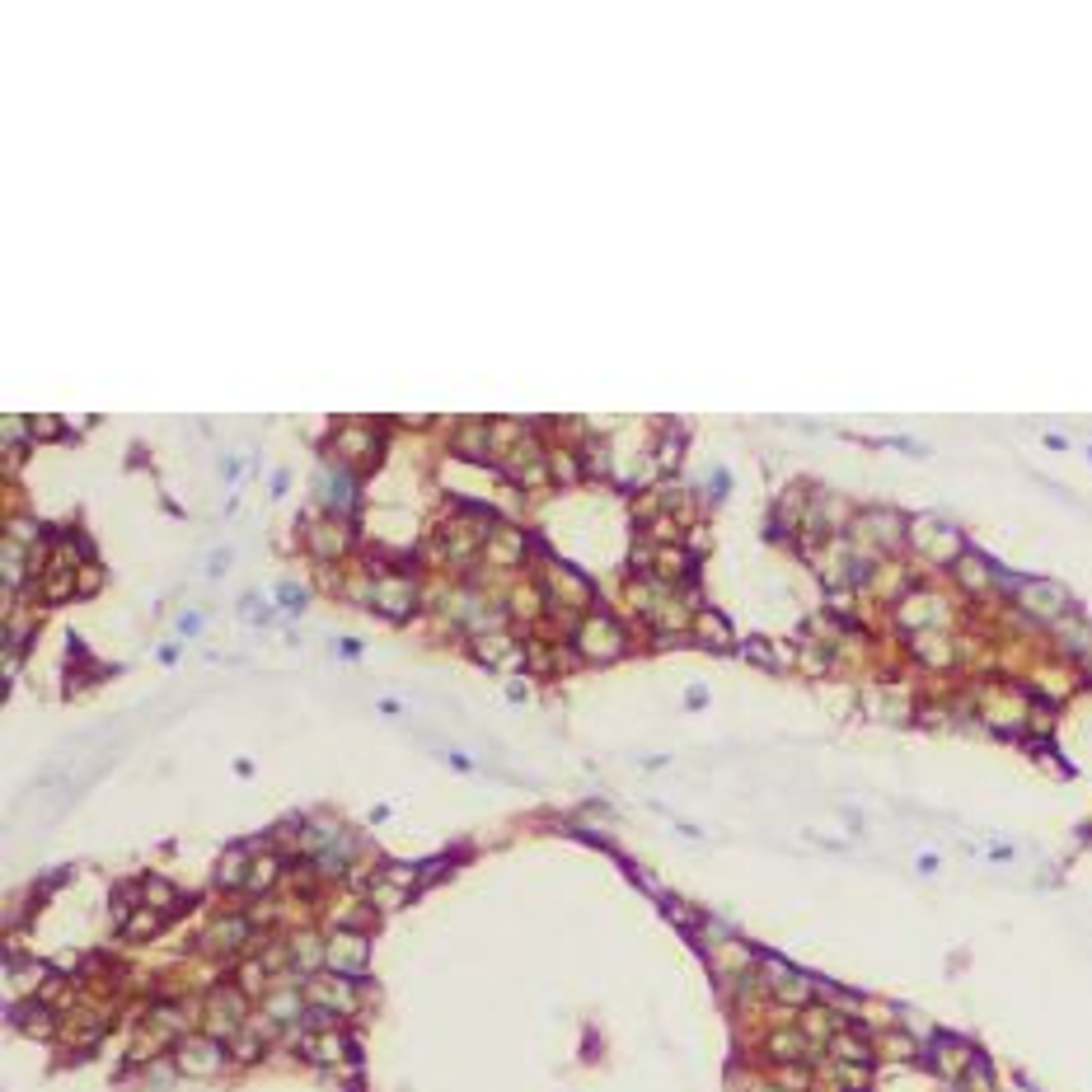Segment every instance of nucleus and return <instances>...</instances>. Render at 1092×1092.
Masks as SVG:
<instances>
[{
  "label": "nucleus",
  "instance_id": "nucleus-3",
  "mask_svg": "<svg viewBox=\"0 0 1092 1092\" xmlns=\"http://www.w3.org/2000/svg\"><path fill=\"white\" fill-rule=\"evenodd\" d=\"M577 648L591 656V661H609V656L624 652V633L609 619H587L582 633H577Z\"/></svg>",
  "mask_w": 1092,
  "mask_h": 1092
},
{
  "label": "nucleus",
  "instance_id": "nucleus-19",
  "mask_svg": "<svg viewBox=\"0 0 1092 1092\" xmlns=\"http://www.w3.org/2000/svg\"><path fill=\"white\" fill-rule=\"evenodd\" d=\"M338 450L357 460V455H371V450H376V441H371L366 427H342V432H338Z\"/></svg>",
  "mask_w": 1092,
  "mask_h": 1092
},
{
  "label": "nucleus",
  "instance_id": "nucleus-28",
  "mask_svg": "<svg viewBox=\"0 0 1092 1092\" xmlns=\"http://www.w3.org/2000/svg\"><path fill=\"white\" fill-rule=\"evenodd\" d=\"M506 648H511V638H484V643H479V652L484 656H502Z\"/></svg>",
  "mask_w": 1092,
  "mask_h": 1092
},
{
  "label": "nucleus",
  "instance_id": "nucleus-30",
  "mask_svg": "<svg viewBox=\"0 0 1092 1092\" xmlns=\"http://www.w3.org/2000/svg\"><path fill=\"white\" fill-rule=\"evenodd\" d=\"M178 633H188V638L202 633V614H183V619H178Z\"/></svg>",
  "mask_w": 1092,
  "mask_h": 1092
},
{
  "label": "nucleus",
  "instance_id": "nucleus-2",
  "mask_svg": "<svg viewBox=\"0 0 1092 1092\" xmlns=\"http://www.w3.org/2000/svg\"><path fill=\"white\" fill-rule=\"evenodd\" d=\"M174 1064H178V1074H188V1079H212L220 1064H225V1050H220L216 1037H188L178 1045Z\"/></svg>",
  "mask_w": 1092,
  "mask_h": 1092
},
{
  "label": "nucleus",
  "instance_id": "nucleus-17",
  "mask_svg": "<svg viewBox=\"0 0 1092 1092\" xmlns=\"http://www.w3.org/2000/svg\"><path fill=\"white\" fill-rule=\"evenodd\" d=\"M141 900H146V905H151L155 915H169V910L178 905V891H174L169 881H160V876H151V881L141 886Z\"/></svg>",
  "mask_w": 1092,
  "mask_h": 1092
},
{
  "label": "nucleus",
  "instance_id": "nucleus-29",
  "mask_svg": "<svg viewBox=\"0 0 1092 1092\" xmlns=\"http://www.w3.org/2000/svg\"><path fill=\"white\" fill-rule=\"evenodd\" d=\"M225 567H230V553H225V548H216V553L207 558V572H212V577H220Z\"/></svg>",
  "mask_w": 1092,
  "mask_h": 1092
},
{
  "label": "nucleus",
  "instance_id": "nucleus-33",
  "mask_svg": "<svg viewBox=\"0 0 1092 1092\" xmlns=\"http://www.w3.org/2000/svg\"><path fill=\"white\" fill-rule=\"evenodd\" d=\"M33 530H38L33 521H29V525H24V521H10V535H14V540H33Z\"/></svg>",
  "mask_w": 1092,
  "mask_h": 1092
},
{
  "label": "nucleus",
  "instance_id": "nucleus-24",
  "mask_svg": "<svg viewBox=\"0 0 1092 1092\" xmlns=\"http://www.w3.org/2000/svg\"><path fill=\"white\" fill-rule=\"evenodd\" d=\"M160 924H164V915H155V910H146V915H141V910H136V915L127 919V933H132V937H146V933H155Z\"/></svg>",
  "mask_w": 1092,
  "mask_h": 1092
},
{
  "label": "nucleus",
  "instance_id": "nucleus-27",
  "mask_svg": "<svg viewBox=\"0 0 1092 1092\" xmlns=\"http://www.w3.org/2000/svg\"><path fill=\"white\" fill-rule=\"evenodd\" d=\"M258 984H263V961H254V966L239 971V989H258Z\"/></svg>",
  "mask_w": 1092,
  "mask_h": 1092
},
{
  "label": "nucleus",
  "instance_id": "nucleus-35",
  "mask_svg": "<svg viewBox=\"0 0 1092 1092\" xmlns=\"http://www.w3.org/2000/svg\"><path fill=\"white\" fill-rule=\"evenodd\" d=\"M765 1092H773V1088H765Z\"/></svg>",
  "mask_w": 1092,
  "mask_h": 1092
},
{
  "label": "nucleus",
  "instance_id": "nucleus-26",
  "mask_svg": "<svg viewBox=\"0 0 1092 1092\" xmlns=\"http://www.w3.org/2000/svg\"><path fill=\"white\" fill-rule=\"evenodd\" d=\"M235 1055H239V1060H258V1055H263V1040H258V1037H235Z\"/></svg>",
  "mask_w": 1092,
  "mask_h": 1092
},
{
  "label": "nucleus",
  "instance_id": "nucleus-4",
  "mask_svg": "<svg viewBox=\"0 0 1092 1092\" xmlns=\"http://www.w3.org/2000/svg\"><path fill=\"white\" fill-rule=\"evenodd\" d=\"M1018 601H1022V609H1032L1037 619H1060V614L1069 609L1064 587H1055V582H1022Z\"/></svg>",
  "mask_w": 1092,
  "mask_h": 1092
},
{
  "label": "nucleus",
  "instance_id": "nucleus-34",
  "mask_svg": "<svg viewBox=\"0 0 1092 1092\" xmlns=\"http://www.w3.org/2000/svg\"><path fill=\"white\" fill-rule=\"evenodd\" d=\"M277 591H281V596H277L281 605H300V601H305V596H300L296 587H277Z\"/></svg>",
  "mask_w": 1092,
  "mask_h": 1092
},
{
  "label": "nucleus",
  "instance_id": "nucleus-23",
  "mask_svg": "<svg viewBox=\"0 0 1092 1092\" xmlns=\"http://www.w3.org/2000/svg\"><path fill=\"white\" fill-rule=\"evenodd\" d=\"M699 638H704L709 648H727V628H722L717 614H704V619H699Z\"/></svg>",
  "mask_w": 1092,
  "mask_h": 1092
},
{
  "label": "nucleus",
  "instance_id": "nucleus-7",
  "mask_svg": "<svg viewBox=\"0 0 1092 1092\" xmlns=\"http://www.w3.org/2000/svg\"><path fill=\"white\" fill-rule=\"evenodd\" d=\"M310 994L319 999V1008H328V1013H357V989H352V980H342V976H319V980L310 984Z\"/></svg>",
  "mask_w": 1092,
  "mask_h": 1092
},
{
  "label": "nucleus",
  "instance_id": "nucleus-15",
  "mask_svg": "<svg viewBox=\"0 0 1092 1092\" xmlns=\"http://www.w3.org/2000/svg\"><path fill=\"white\" fill-rule=\"evenodd\" d=\"M830 1050H834V1055H839L844 1064H858V1069H863V1064L873 1060L868 1040H863V1037H854V1032H834V1037H830Z\"/></svg>",
  "mask_w": 1092,
  "mask_h": 1092
},
{
  "label": "nucleus",
  "instance_id": "nucleus-13",
  "mask_svg": "<svg viewBox=\"0 0 1092 1092\" xmlns=\"http://www.w3.org/2000/svg\"><path fill=\"white\" fill-rule=\"evenodd\" d=\"M14 1022H19L29 1037H52V1008H48L43 999H33V1003L14 1008Z\"/></svg>",
  "mask_w": 1092,
  "mask_h": 1092
},
{
  "label": "nucleus",
  "instance_id": "nucleus-31",
  "mask_svg": "<svg viewBox=\"0 0 1092 1092\" xmlns=\"http://www.w3.org/2000/svg\"><path fill=\"white\" fill-rule=\"evenodd\" d=\"M33 432H38V437H56V432H61V422H56V418H38V422H33Z\"/></svg>",
  "mask_w": 1092,
  "mask_h": 1092
},
{
  "label": "nucleus",
  "instance_id": "nucleus-6",
  "mask_svg": "<svg viewBox=\"0 0 1092 1092\" xmlns=\"http://www.w3.org/2000/svg\"><path fill=\"white\" fill-rule=\"evenodd\" d=\"M413 601H418V591H413V582H403V577H384L381 587L371 591V605H376L381 614H389V619H403V614L413 609Z\"/></svg>",
  "mask_w": 1092,
  "mask_h": 1092
},
{
  "label": "nucleus",
  "instance_id": "nucleus-5",
  "mask_svg": "<svg viewBox=\"0 0 1092 1092\" xmlns=\"http://www.w3.org/2000/svg\"><path fill=\"white\" fill-rule=\"evenodd\" d=\"M207 1022H212V1037H235L239 1032V1022H244V994L239 989H220V994H212V1013H207Z\"/></svg>",
  "mask_w": 1092,
  "mask_h": 1092
},
{
  "label": "nucleus",
  "instance_id": "nucleus-1",
  "mask_svg": "<svg viewBox=\"0 0 1092 1092\" xmlns=\"http://www.w3.org/2000/svg\"><path fill=\"white\" fill-rule=\"evenodd\" d=\"M328 952H324V966L328 976H342V980H357L366 971V937L357 929H338L333 937H324Z\"/></svg>",
  "mask_w": 1092,
  "mask_h": 1092
},
{
  "label": "nucleus",
  "instance_id": "nucleus-32",
  "mask_svg": "<svg viewBox=\"0 0 1092 1092\" xmlns=\"http://www.w3.org/2000/svg\"><path fill=\"white\" fill-rule=\"evenodd\" d=\"M178 1064H151V1083H169Z\"/></svg>",
  "mask_w": 1092,
  "mask_h": 1092
},
{
  "label": "nucleus",
  "instance_id": "nucleus-21",
  "mask_svg": "<svg viewBox=\"0 0 1092 1092\" xmlns=\"http://www.w3.org/2000/svg\"><path fill=\"white\" fill-rule=\"evenodd\" d=\"M484 437H488V427L464 422V427H460V441H455V450H460V455H484Z\"/></svg>",
  "mask_w": 1092,
  "mask_h": 1092
},
{
  "label": "nucleus",
  "instance_id": "nucleus-22",
  "mask_svg": "<svg viewBox=\"0 0 1092 1092\" xmlns=\"http://www.w3.org/2000/svg\"><path fill=\"white\" fill-rule=\"evenodd\" d=\"M488 548H492V558L511 563V558H521V535H511V530H497Z\"/></svg>",
  "mask_w": 1092,
  "mask_h": 1092
},
{
  "label": "nucleus",
  "instance_id": "nucleus-14",
  "mask_svg": "<svg viewBox=\"0 0 1092 1092\" xmlns=\"http://www.w3.org/2000/svg\"><path fill=\"white\" fill-rule=\"evenodd\" d=\"M249 873H254L249 854H244V849H230V854L216 863V886H249Z\"/></svg>",
  "mask_w": 1092,
  "mask_h": 1092
},
{
  "label": "nucleus",
  "instance_id": "nucleus-12",
  "mask_svg": "<svg viewBox=\"0 0 1092 1092\" xmlns=\"http://www.w3.org/2000/svg\"><path fill=\"white\" fill-rule=\"evenodd\" d=\"M300 1050H305L310 1060H319V1064H338V1060L347 1055V1040L338 1037V1032H319V1037L300 1040Z\"/></svg>",
  "mask_w": 1092,
  "mask_h": 1092
},
{
  "label": "nucleus",
  "instance_id": "nucleus-10",
  "mask_svg": "<svg viewBox=\"0 0 1092 1092\" xmlns=\"http://www.w3.org/2000/svg\"><path fill=\"white\" fill-rule=\"evenodd\" d=\"M249 933H254V924H249L244 915H230V919H216V924H212L207 947H212V952H239V947L249 942Z\"/></svg>",
  "mask_w": 1092,
  "mask_h": 1092
},
{
  "label": "nucleus",
  "instance_id": "nucleus-11",
  "mask_svg": "<svg viewBox=\"0 0 1092 1092\" xmlns=\"http://www.w3.org/2000/svg\"><path fill=\"white\" fill-rule=\"evenodd\" d=\"M305 1013H310V1008L300 1003L296 989H273L268 1003H263V1018H268V1022H281V1027H286V1022H300Z\"/></svg>",
  "mask_w": 1092,
  "mask_h": 1092
},
{
  "label": "nucleus",
  "instance_id": "nucleus-25",
  "mask_svg": "<svg viewBox=\"0 0 1092 1092\" xmlns=\"http://www.w3.org/2000/svg\"><path fill=\"white\" fill-rule=\"evenodd\" d=\"M371 900H376L381 910H394V905L403 900V891H399V881H389V876H384V881H376V891H371Z\"/></svg>",
  "mask_w": 1092,
  "mask_h": 1092
},
{
  "label": "nucleus",
  "instance_id": "nucleus-8",
  "mask_svg": "<svg viewBox=\"0 0 1092 1092\" xmlns=\"http://www.w3.org/2000/svg\"><path fill=\"white\" fill-rule=\"evenodd\" d=\"M305 540H310V548L319 553V558H338V553H347V545H352V530L342 525V521H315L310 530H305Z\"/></svg>",
  "mask_w": 1092,
  "mask_h": 1092
},
{
  "label": "nucleus",
  "instance_id": "nucleus-9",
  "mask_svg": "<svg viewBox=\"0 0 1092 1092\" xmlns=\"http://www.w3.org/2000/svg\"><path fill=\"white\" fill-rule=\"evenodd\" d=\"M765 976H769V984H773V994H778V999H793V1003H807L812 989H816L807 976H797V971L783 966V961H765Z\"/></svg>",
  "mask_w": 1092,
  "mask_h": 1092
},
{
  "label": "nucleus",
  "instance_id": "nucleus-18",
  "mask_svg": "<svg viewBox=\"0 0 1092 1092\" xmlns=\"http://www.w3.org/2000/svg\"><path fill=\"white\" fill-rule=\"evenodd\" d=\"M957 577H961V582H966L971 591H989V577H994V572H989V563H984V558H976V553H966V558L957 563Z\"/></svg>",
  "mask_w": 1092,
  "mask_h": 1092
},
{
  "label": "nucleus",
  "instance_id": "nucleus-16",
  "mask_svg": "<svg viewBox=\"0 0 1092 1092\" xmlns=\"http://www.w3.org/2000/svg\"><path fill=\"white\" fill-rule=\"evenodd\" d=\"M277 876H281V858H273V854H258V858H254V873H249V891H254V896L273 891Z\"/></svg>",
  "mask_w": 1092,
  "mask_h": 1092
},
{
  "label": "nucleus",
  "instance_id": "nucleus-20",
  "mask_svg": "<svg viewBox=\"0 0 1092 1092\" xmlns=\"http://www.w3.org/2000/svg\"><path fill=\"white\" fill-rule=\"evenodd\" d=\"M769 1045H773L778 1060H802V1055H807V1037H802V1032H778Z\"/></svg>",
  "mask_w": 1092,
  "mask_h": 1092
}]
</instances>
